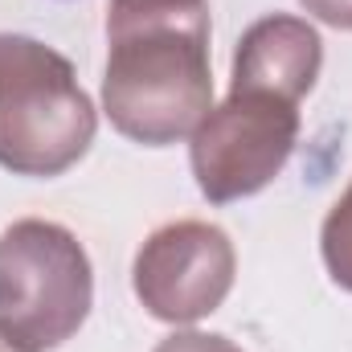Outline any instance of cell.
I'll list each match as a JSON object with an SVG mask.
<instances>
[{
	"mask_svg": "<svg viewBox=\"0 0 352 352\" xmlns=\"http://www.w3.org/2000/svg\"><path fill=\"white\" fill-rule=\"evenodd\" d=\"M102 107L119 135L164 148L213 111L209 0H111Z\"/></svg>",
	"mask_w": 352,
	"mask_h": 352,
	"instance_id": "6da1fadb",
	"label": "cell"
},
{
	"mask_svg": "<svg viewBox=\"0 0 352 352\" xmlns=\"http://www.w3.org/2000/svg\"><path fill=\"white\" fill-rule=\"evenodd\" d=\"M94 107L74 66L21 33H0V164L16 176H62L94 144Z\"/></svg>",
	"mask_w": 352,
	"mask_h": 352,
	"instance_id": "7a4b0ae2",
	"label": "cell"
},
{
	"mask_svg": "<svg viewBox=\"0 0 352 352\" xmlns=\"http://www.w3.org/2000/svg\"><path fill=\"white\" fill-rule=\"evenodd\" d=\"M90 299V258L66 226L25 217L0 234V328L16 344L29 352L66 344Z\"/></svg>",
	"mask_w": 352,
	"mask_h": 352,
	"instance_id": "3957f363",
	"label": "cell"
},
{
	"mask_svg": "<svg viewBox=\"0 0 352 352\" xmlns=\"http://www.w3.org/2000/svg\"><path fill=\"white\" fill-rule=\"evenodd\" d=\"M295 107L299 102L270 90H230V98L213 107L188 135L197 188L213 205H230L266 188L295 152Z\"/></svg>",
	"mask_w": 352,
	"mask_h": 352,
	"instance_id": "277c9868",
	"label": "cell"
},
{
	"mask_svg": "<svg viewBox=\"0 0 352 352\" xmlns=\"http://www.w3.org/2000/svg\"><path fill=\"white\" fill-rule=\"evenodd\" d=\"M234 242L209 221H173L135 254V295L164 324L213 316L234 287Z\"/></svg>",
	"mask_w": 352,
	"mask_h": 352,
	"instance_id": "5b68a950",
	"label": "cell"
},
{
	"mask_svg": "<svg viewBox=\"0 0 352 352\" xmlns=\"http://www.w3.org/2000/svg\"><path fill=\"white\" fill-rule=\"evenodd\" d=\"M324 66L320 33L299 16H263L250 25L234 54V82L230 90H270L278 98L299 102L316 87Z\"/></svg>",
	"mask_w": 352,
	"mask_h": 352,
	"instance_id": "8992f818",
	"label": "cell"
},
{
	"mask_svg": "<svg viewBox=\"0 0 352 352\" xmlns=\"http://www.w3.org/2000/svg\"><path fill=\"white\" fill-rule=\"evenodd\" d=\"M324 263H328V274L352 291V184L344 188V197L332 205L328 221H324Z\"/></svg>",
	"mask_w": 352,
	"mask_h": 352,
	"instance_id": "52a82bcc",
	"label": "cell"
},
{
	"mask_svg": "<svg viewBox=\"0 0 352 352\" xmlns=\"http://www.w3.org/2000/svg\"><path fill=\"white\" fill-rule=\"evenodd\" d=\"M156 352H242L238 344H230L226 336H205V332H176L168 340H160Z\"/></svg>",
	"mask_w": 352,
	"mask_h": 352,
	"instance_id": "ba28073f",
	"label": "cell"
},
{
	"mask_svg": "<svg viewBox=\"0 0 352 352\" xmlns=\"http://www.w3.org/2000/svg\"><path fill=\"white\" fill-rule=\"evenodd\" d=\"M311 16H320L332 29H349L352 33V0H299Z\"/></svg>",
	"mask_w": 352,
	"mask_h": 352,
	"instance_id": "9c48e42d",
	"label": "cell"
},
{
	"mask_svg": "<svg viewBox=\"0 0 352 352\" xmlns=\"http://www.w3.org/2000/svg\"><path fill=\"white\" fill-rule=\"evenodd\" d=\"M0 352H29V349H25V344H16V340L0 328Z\"/></svg>",
	"mask_w": 352,
	"mask_h": 352,
	"instance_id": "30bf717a",
	"label": "cell"
}]
</instances>
